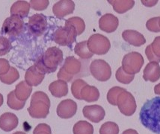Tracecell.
Wrapping results in <instances>:
<instances>
[{"mask_svg": "<svg viewBox=\"0 0 160 134\" xmlns=\"http://www.w3.org/2000/svg\"><path fill=\"white\" fill-rule=\"evenodd\" d=\"M122 37L129 45L136 47L142 46L146 43L144 35L135 30H125L122 33Z\"/></svg>", "mask_w": 160, "mask_h": 134, "instance_id": "17", "label": "cell"}, {"mask_svg": "<svg viewBox=\"0 0 160 134\" xmlns=\"http://www.w3.org/2000/svg\"><path fill=\"white\" fill-rule=\"evenodd\" d=\"M66 23L70 24L73 26L77 30L78 35H82L84 31L85 30V23L84 20L82 18L78 17V16H73V17H70L67 20L65 21Z\"/></svg>", "mask_w": 160, "mask_h": 134, "instance_id": "29", "label": "cell"}, {"mask_svg": "<svg viewBox=\"0 0 160 134\" xmlns=\"http://www.w3.org/2000/svg\"><path fill=\"white\" fill-rule=\"evenodd\" d=\"M20 78V74L18 69L14 67H11L10 70L7 74L4 75H0V81L3 84L10 85L14 84L15 81H17Z\"/></svg>", "mask_w": 160, "mask_h": 134, "instance_id": "28", "label": "cell"}, {"mask_svg": "<svg viewBox=\"0 0 160 134\" xmlns=\"http://www.w3.org/2000/svg\"><path fill=\"white\" fill-rule=\"evenodd\" d=\"M74 52L75 54L79 57L82 59L88 60L90 59L94 55L91 53L88 48L87 41H82V42L78 43L74 48Z\"/></svg>", "mask_w": 160, "mask_h": 134, "instance_id": "26", "label": "cell"}, {"mask_svg": "<svg viewBox=\"0 0 160 134\" xmlns=\"http://www.w3.org/2000/svg\"><path fill=\"white\" fill-rule=\"evenodd\" d=\"M154 92L157 95H160V83L155 86V87H154Z\"/></svg>", "mask_w": 160, "mask_h": 134, "instance_id": "43", "label": "cell"}, {"mask_svg": "<svg viewBox=\"0 0 160 134\" xmlns=\"http://www.w3.org/2000/svg\"><path fill=\"white\" fill-rule=\"evenodd\" d=\"M12 49L11 40L7 37L0 36V56L8 54Z\"/></svg>", "mask_w": 160, "mask_h": 134, "instance_id": "34", "label": "cell"}, {"mask_svg": "<svg viewBox=\"0 0 160 134\" xmlns=\"http://www.w3.org/2000/svg\"><path fill=\"white\" fill-rule=\"evenodd\" d=\"M150 45L153 53L155 54L156 57L160 59V36L156 37L153 42Z\"/></svg>", "mask_w": 160, "mask_h": 134, "instance_id": "38", "label": "cell"}, {"mask_svg": "<svg viewBox=\"0 0 160 134\" xmlns=\"http://www.w3.org/2000/svg\"><path fill=\"white\" fill-rule=\"evenodd\" d=\"M139 120L144 127L155 134H160V97L148 100L139 113Z\"/></svg>", "mask_w": 160, "mask_h": 134, "instance_id": "1", "label": "cell"}, {"mask_svg": "<svg viewBox=\"0 0 160 134\" xmlns=\"http://www.w3.org/2000/svg\"><path fill=\"white\" fill-rule=\"evenodd\" d=\"M159 28H160V19H159Z\"/></svg>", "mask_w": 160, "mask_h": 134, "instance_id": "46", "label": "cell"}, {"mask_svg": "<svg viewBox=\"0 0 160 134\" xmlns=\"http://www.w3.org/2000/svg\"><path fill=\"white\" fill-rule=\"evenodd\" d=\"M84 116L94 123H99L103 120L106 116L104 109L100 105H88L84 107L82 109Z\"/></svg>", "mask_w": 160, "mask_h": 134, "instance_id": "14", "label": "cell"}, {"mask_svg": "<svg viewBox=\"0 0 160 134\" xmlns=\"http://www.w3.org/2000/svg\"><path fill=\"white\" fill-rule=\"evenodd\" d=\"M28 27L32 35L39 37L44 33L47 28V18L44 14L32 15L28 22Z\"/></svg>", "mask_w": 160, "mask_h": 134, "instance_id": "11", "label": "cell"}, {"mask_svg": "<svg viewBox=\"0 0 160 134\" xmlns=\"http://www.w3.org/2000/svg\"><path fill=\"white\" fill-rule=\"evenodd\" d=\"M31 5L26 1H18L13 4L11 7V14L20 16V18L26 17L30 11Z\"/></svg>", "mask_w": 160, "mask_h": 134, "instance_id": "22", "label": "cell"}, {"mask_svg": "<svg viewBox=\"0 0 160 134\" xmlns=\"http://www.w3.org/2000/svg\"><path fill=\"white\" fill-rule=\"evenodd\" d=\"M25 30V23L22 19L18 16L11 15L4 21L1 34L3 35L15 37L23 33Z\"/></svg>", "mask_w": 160, "mask_h": 134, "instance_id": "6", "label": "cell"}, {"mask_svg": "<svg viewBox=\"0 0 160 134\" xmlns=\"http://www.w3.org/2000/svg\"><path fill=\"white\" fill-rule=\"evenodd\" d=\"M13 134H26V133H24V132H21V131H18V132H15Z\"/></svg>", "mask_w": 160, "mask_h": 134, "instance_id": "45", "label": "cell"}, {"mask_svg": "<svg viewBox=\"0 0 160 134\" xmlns=\"http://www.w3.org/2000/svg\"><path fill=\"white\" fill-rule=\"evenodd\" d=\"M86 84H88L87 83L82 80V79H77V80H75L72 83L71 92L74 98H76L78 100H80V91H81V89Z\"/></svg>", "mask_w": 160, "mask_h": 134, "instance_id": "33", "label": "cell"}, {"mask_svg": "<svg viewBox=\"0 0 160 134\" xmlns=\"http://www.w3.org/2000/svg\"><path fill=\"white\" fill-rule=\"evenodd\" d=\"M115 78L117 79L118 81L121 84H129L133 81L135 78L134 75H130L126 73L123 70L122 67H120L117 71H116Z\"/></svg>", "mask_w": 160, "mask_h": 134, "instance_id": "32", "label": "cell"}, {"mask_svg": "<svg viewBox=\"0 0 160 134\" xmlns=\"http://www.w3.org/2000/svg\"><path fill=\"white\" fill-rule=\"evenodd\" d=\"M88 48L91 53L103 55L108 53L111 48L109 39L104 35L95 34L91 35L87 41Z\"/></svg>", "mask_w": 160, "mask_h": 134, "instance_id": "8", "label": "cell"}, {"mask_svg": "<svg viewBox=\"0 0 160 134\" xmlns=\"http://www.w3.org/2000/svg\"><path fill=\"white\" fill-rule=\"evenodd\" d=\"M119 20L117 16L112 14H106L101 16L99 20L100 29L106 33H112L117 30Z\"/></svg>", "mask_w": 160, "mask_h": 134, "instance_id": "16", "label": "cell"}, {"mask_svg": "<svg viewBox=\"0 0 160 134\" xmlns=\"http://www.w3.org/2000/svg\"><path fill=\"white\" fill-rule=\"evenodd\" d=\"M126 90L125 89L120 86H114L108 90L107 93V101L110 104L113 106H117V99L120 93Z\"/></svg>", "mask_w": 160, "mask_h": 134, "instance_id": "31", "label": "cell"}, {"mask_svg": "<svg viewBox=\"0 0 160 134\" xmlns=\"http://www.w3.org/2000/svg\"><path fill=\"white\" fill-rule=\"evenodd\" d=\"M142 2L143 5H145V6L152 7V6H153V5H157L158 1H144V0H142Z\"/></svg>", "mask_w": 160, "mask_h": 134, "instance_id": "41", "label": "cell"}, {"mask_svg": "<svg viewBox=\"0 0 160 134\" xmlns=\"http://www.w3.org/2000/svg\"><path fill=\"white\" fill-rule=\"evenodd\" d=\"M10 64L8 60L5 58H0V75H4L7 74L10 70Z\"/></svg>", "mask_w": 160, "mask_h": 134, "instance_id": "39", "label": "cell"}, {"mask_svg": "<svg viewBox=\"0 0 160 134\" xmlns=\"http://www.w3.org/2000/svg\"><path fill=\"white\" fill-rule=\"evenodd\" d=\"M113 7L114 11L118 14H123L127 11L132 8L135 5V1L133 0H108Z\"/></svg>", "mask_w": 160, "mask_h": 134, "instance_id": "23", "label": "cell"}, {"mask_svg": "<svg viewBox=\"0 0 160 134\" xmlns=\"http://www.w3.org/2000/svg\"><path fill=\"white\" fill-rule=\"evenodd\" d=\"M143 78L146 81L156 82L160 78V66L157 62H150L143 72Z\"/></svg>", "mask_w": 160, "mask_h": 134, "instance_id": "19", "label": "cell"}, {"mask_svg": "<svg viewBox=\"0 0 160 134\" xmlns=\"http://www.w3.org/2000/svg\"><path fill=\"white\" fill-rule=\"evenodd\" d=\"M7 104L8 106L11 109H14V110H20L24 107L25 104H26V101H21L18 100L15 95L14 90H13V91L9 92L8 95Z\"/></svg>", "mask_w": 160, "mask_h": 134, "instance_id": "27", "label": "cell"}, {"mask_svg": "<svg viewBox=\"0 0 160 134\" xmlns=\"http://www.w3.org/2000/svg\"><path fill=\"white\" fill-rule=\"evenodd\" d=\"M159 16H158V17H153L148 20V22H146L147 29L151 32H154V33L160 32V28L159 26Z\"/></svg>", "mask_w": 160, "mask_h": 134, "instance_id": "35", "label": "cell"}, {"mask_svg": "<svg viewBox=\"0 0 160 134\" xmlns=\"http://www.w3.org/2000/svg\"><path fill=\"white\" fill-rule=\"evenodd\" d=\"M45 73L35 64L30 67L26 72L25 82L30 86H37L42 83L45 78Z\"/></svg>", "mask_w": 160, "mask_h": 134, "instance_id": "13", "label": "cell"}, {"mask_svg": "<svg viewBox=\"0 0 160 134\" xmlns=\"http://www.w3.org/2000/svg\"><path fill=\"white\" fill-rule=\"evenodd\" d=\"M50 100L45 92H35L32 96L30 106L27 110L29 116L34 118H46L49 113Z\"/></svg>", "mask_w": 160, "mask_h": 134, "instance_id": "3", "label": "cell"}, {"mask_svg": "<svg viewBox=\"0 0 160 134\" xmlns=\"http://www.w3.org/2000/svg\"><path fill=\"white\" fill-rule=\"evenodd\" d=\"M82 70V63L79 60L73 56H69L64 60V63L61 67L57 75L58 80L70 82L74 76L77 75Z\"/></svg>", "mask_w": 160, "mask_h": 134, "instance_id": "4", "label": "cell"}, {"mask_svg": "<svg viewBox=\"0 0 160 134\" xmlns=\"http://www.w3.org/2000/svg\"><path fill=\"white\" fill-rule=\"evenodd\" d=\"M91 74L95 79L101 82L109 80L112 76V69L109 64L103 60H94L90 65Z\"/></svg>", "mask_w": 160, "mask_h": 134, "instance_id": "10", "label": "cell"}, {"mask_svg": "<svg viewBox=\"0 0 160 134\" xmlns=\"http://www.w3.org/2000/svg\"><path fill=\"white\" fill-rule=\"evenodd\" d=\"M145 54L148 58V60L150 62H157V63H159L160 62V59L158 58L157 57L155 56V54L153 53L151 50V47H150V45L148 46L145 49Z\"/></svg>", "mask_w": 160, "mask_h": 134, "instance_id": "40", "label": "cell"}, {"mask_svg": "<svg viewBox=\"0 0 160 134\" xmlns=\"http://www.w3.org/2000/svg\"><path fill=\"white\" fill-rule=\"evenodd\" d=\"M117 106L122 114L131 116L134 114L137 108L136 99L131 92L124 90L120 93L117 99Z\"/></svg>", "mask_w": 160, "mask_h": 134, "instance_id": "9", "label": "cell"}, {"mask_svg": "<svg viewBox=\"0 0 160 134\" xmlns=\"http://www.w3.org/2000/svg\"><path fill=\"white\" fill-rule=\"evenodd\" d=\"M77 112V104L71 99H66L61 101L58 105L56 113L60 118L68 119L76 115Z\"/></svg>", "mask_w": 160, "mask_h": 134, "instance_id": "12", "label": "cell"}, {"mask_svg": "<svg viewBox=\"0 0 160 134\" xmlns=\"http://www.w3.org/2000/svg\"><path fill=\"white\" fill-rule=\"evenodd\" d=\"M75 9V3L71 0H61L53 5L52 12L58 18H63L73 14Z\"/></svg>", "mask_w": 160, "mask_h": 134, "instance_id": "15", "label": "cell"}, {"mask_svg": "<svg viewBox=\"0 0 160 134\" xmlns=\"http://www.w3.org/2000/svg\"><path fill=\"white\" fill-rule=\"evenodd\" d=\"M18 117L12 113H5L0 116V128L5 132H10L18 126Z\"/></svg>", "mask_w": 160, "mask_h": 134, "instance_id": "18", "label": "cell"}, {"mask_svg": "<svg viewBox=\"0 0 160 134\" xmlns=\"http://www.w3.org/2000/svg\"><path fill=\"white\" fill-rule=\"evenodd\" d=\"M119 127L117 124L112 122H107L102 124L100 128V134H118Z\"/></svg>", "mask_w": 160, "mask_h": 134, "instance_id": "30", "label": "cell"}, {"mask_svg": "<svg viewBox=\"0 0 160 134\" xmlns=\"http://www.w3.org/2000/svg\"><path fill=\"white\" fill-rule=\"evenodd\" d=\"M63 62V52L58 47H49L38 58L35 65L45 74L56 72Z\"/></svg>", "mask_w": 160, "mask_h": 134, "instance_id": "2", "label": "cell"}, {"mask_svg": "<svg viewBox=\"0 0 160 134\" xmlns=\"http://www.w3.org/2000/svg\"><path fill=\"white\" fill-rule=\"evenodd\" d=\"M122 134H138V132H137L136 130L133 129H128L126 130L125 131H123Z\"/></svg>", "mask_w": 160, "mask_h": 134, "instance_id": "42", "label": "cell"}, {"mask_svg": "<svg viewBox=\"0 0 160 134\" xmlns=\"http://www.w3.org/2000/svg\"><path fill=\"white\" fill-rule=\"evenodd\" d=\"M73 134H94V127L92 124L86 121H79L74 124Z\"/></svg>", "mask_w": 160, "mask_h": 134, "instance_id": "25", "label": "cell"}, {"mask_svg": "<svg viewBox=\"0 0 160 134\" xmlns=\"http://www.w3.org/2000/svg\"><path fill=\"white\" fill-rule=\"evenodd\" d=\"M3 101H4V99H3V95H2L1 93H0V107H1L2 105L3 104Z\"/></svg>", "mask_w": 160, "mask_h": 134, "instance_id": "44", "label": "cell"}, {"mask_svg": "<svg viewBox=\"0 0 160 134\" xmlns=\"http://www.w3.org/2000/svg\"><path fill=\"white\" fill-rule=\"evenodd\" d=\"M49 90L54 97L62 98L68 93V84L66 81L62 80L53 81L49 84Z\"/></svg>", "mask_w": 160, "mask_h": 134, "instance_id": "21", "label": "cell"}, {"mask_svg": "<svg viewBox=\"0 0 160 134\" xmlns=\"http://www.w3.org/2000/svg\"><path fill=\"white\" fill-rule=\"evenodd\" d=\"M49 4L48 0H32L30 5L32 9L35 11H43L47 9Z\"/></svg>", "mask_w": 160, "mask_h": 134, "instance_id": "36", "label": "cell"}, {"mask_svg": "<svg viewBox=\"0 0 160 134\" xmlns=\"http://www.w3.org/2000/svg\"><path fill=\"white\" fill-rule=\"evenodd\" d=\"M15 95L21 101H26L32 92V87L28 86L25 81H21L15 88Z\"/></svg>", "mask_w": 160, "mask_h": 134, "instance_id": "24", "label": "cell"}, {"mask_svg": "<svg viewBox=\"0 0 160 134\" xmlns=\"http://www.w3.org/2000/svg\"><path fill=\"white\" fill-rule=\"evenodd\" d=\"M33 134H52L50 126L48 124L42 123L36 126L33 131Z\"/></svg>", "mask_w": 160, "mask_h": 134, "instance_id": "37", "label": "cell"}, {"mask_svg": "<svg viewBox=\"0 0 160 134\" xmlns=\"http://www.w3.org/2000/svg\"><path fill=\"white\" fill-rule=\"evenodd\" d=\"M100 99V92L96 86L86 84L81 89L80 100H84L87 102H94Z\"/></svg>", "mask_w": 160, "mask_h": 134, "instance_id": "20", "label": "cell"}, {"mask_svg": "<svg viewBox=\"0 0 160 134\" xmlns=\"http://www.w3.org/2000/svg\"><path fill=\"white\" fill-rule=\"evenodd\" d=\"M78 36L76 28L70 24L66 23L64 26L57 28L52 36L55 43L62 46H70L77 40Z\"/></svg>", "mask_w": 160, "mask_h": 134, "instance_id": "5", "label": "cell"}, {"mask_svg": "<svg viewBox=\"0 0 160 134\" xmlns=\"http://www.w3.org/2000/svg\"><path fill=\"white\" fill-rule=\"evenodd\" d=\"M144 63V60L142 54L132 52L123 56L121 67L126 73L135 75L139 72Z\"/></svg>", "mask_w": 160, "mask_h": 134, "instance_id": "7", "label": "cell"}]
</instances>
